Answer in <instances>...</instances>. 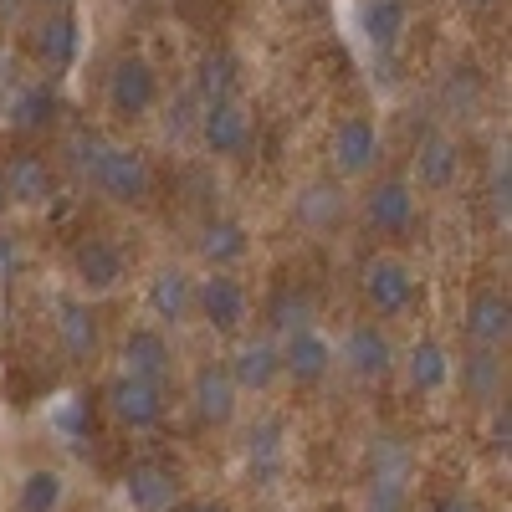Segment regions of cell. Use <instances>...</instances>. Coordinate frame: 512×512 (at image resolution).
I'll return each mask as SVG.
<instances>
[{
    "mask_svg": "<svg viewBox=\"0 0 512 512\" xmlns=\"http://www.w3.org/2000/svg\"><path fill=\"white\" fill-rule=\"evenodd\" d=\"M507 436H512V420H507V405L497 410V420H492V446L497 451H507Z\"/></svg>",
    "mask_w": 512,
    "mask_h": 512,
    "instance_id": "cell-36",
    "label": "cell"
},
{
    "mask_svg": "<svg viewBox=\"0 0 512 512\" xmlns=\"http://www.w3.org/2000/svg\"><path fill=\"white\" fill-rule=\"evenodd\" d=\"M52 431H62L67 441H82V436H88V405H82L77 395L52 405Z\"/></svg>",
    "mask_w": 512,
    "mask_h": 512,
    "instance_id": "cell-32",
    "label": "cell"
},
{
    "mask_svg": "<svg viewBox=\"0 0 512 512\" xmlns=\"http://www.w3.org/2000/svg\"><path fill=\"white\" fill-rule=\"evenodd\" d=\"M77 47H82V31H77V16H67V11H52L31 26V52H36L41 67H52V72L72 67Z\"/></svg>",
    "mask_w": 512,
    "mask_h": 512,
    "instance_id": "cell-20",
    "label": "cell"
},
{
    "mask_svg": "<svg viewBox=\"0 0 512 512\" xmlns=\"http://www.w3.org/2000/svg\"><path fill=\"white\" fill-rule=\"evenodd\" d=\"M52 323H57V344L72 364H88L98 354V318L82 297H57L52 303Z\"/></svg>",
    "mask_w": 512,
    "mask_h": 512,
    "instance_id": "cell-18",
    "label": "cell"
},
{
    "mask_svg": "<svg viewBox=\"0 0 512 512\" xmlns=\"http://www.w3.org/2000/svg\"><path fill=\"white\" fill-rule=\"evenodd\" d=\"M123 374L134 379H149V384H164L175 374V344H169V333L154 328V323H139L123 333Z\"/></svg>",
    "mask_w": 512,
    "mask_h": 512,
    "instance_id": "cell-11",
    "label": "cell"
},
{
    "mask_svg": "<svg viewBox=\"0 0 512 512\" xmlns=\"http://www.w3.org/2000/svg\"><path fill=\"white\" fill-rule=\"evenodd\" d=\"M72 277H77V287L88 292V297L118 292L123 277H128V256H123L118 241H108V236H88V241H77V246H72Z\"/></svg>",
    "mask_w": 512,
    "mask_h": 512,
    "instance_id": "cell-8",
    "label": "cell"
},
{
    "mask_svg": "<svg viewBox=\"0 0 512 512\" xmlns=\"http://www.w3.org/2000/svg\"><path fill=\"white\" fill-rule=\"evenodd\" d=\"M226 374L241 395H267L282 379V344L277 338H246V344L226 359Z\"/></svg>",
    "mask_w": 512,
    "mask_h": 512,
    "instance_id": "cell-13",
    "label": "cell"
},
{
    "mask_svg": "<svg viewBox=\"0 0 512 512\" xmlns=\"http://www.w3.org/2000/svg\"><path fill=\"white\" fill-rule=\"evenodd\" d=\"M507 333H512V303H507V292H497V287L472 292V303H466V338H472L477 349H502Z\"/></svg>",
    "mask_w": 512,
    "mask_h": 512,
    "instance_id": "cell-19",
    "label": "cell"
},
{
    "mask_svg": "<svg viewBox=\"0 0 512 512\" xmlns=\"http://www.w3.org/2000/svg\"><path fill=\"white\" fill-rule=\"evenodd\" d=\"M57 123V93L52 88H26L16 93L11 103V128H21V134H41V128Z\"/></svg>",
    "mask_w": 512,
    "mask_h": 512,
    "instance_id": "cell-29",
    "label": "cell"
},
{
    "mask_svg": "<svg viewBox=\"0 0 512 512\" xmlns=\"http://www.w3.org/2000/svg\"><path fill=\"white\" fill-rule=\"evenodd\" d=\"M359 31L379 52L400 47L405 31H410V0H364L359 6Z\"/></svg>",
    "mask_w": 512,
    "mask_h": 512,
    "instance_id": "cell-22",
    "label": "cell"
},
{
    "mask_svg": "<svg viewBox=\"0 0 512 512\" xmlns=\"http://www.w3.org/2000/svg\"><path fill=\"white\" fill-rule=\"evenodd\" d=\"M379 128H374V118H364V113H349L344 123L333 128V139H328V164H333V175L338 180H364L369 169L379 164Z\"/></svg>",
    "mask_w": 512,
    "mask_h": 512,
    "instance_id": "cell-6",
    "label": "cell"
},
{
    "mask_svg": "<svg viewBox=\"0 0 512 512\" xmlns=\"http://www.w3.org/2000/svg\"><path fill=\"white\" fill-rule=\"evenodd\" d=\"M410 477V451L395 436H379L369 446V487H405Z\"/></svg>",
    "mask_w": 512,
    "mask_h": 512,
    "instance_id": "cell-28",
    "label": "cell"
},
{
    "mask_svg": "<svg viewBox=\"0 0 512 512\" xmlns=\"http://www.w3.org/2000/svg\"><path fill=\"white\" fill-rule=\"evenodd\" d=\"M369 512H405V487H369Z\"/></svg>",
    "mask_w": 512,
    "mask_h": 512,
    "instance_id": "cell-35",
    "label": "cell"
},
{
    "mask_svg": "<svg viewBox=\"0 0 512 512\" xmlns=\"http://www.w3.org/2000/svg\"><path fill=\"white\" fill-rule=\"evenodd\" d=\"M159 108V72L149 57H118L108 72V113L118 123H139Z\"/></svg>",
    "mask_w": 512,
    "mask_h": 512,
    "instance_id": "cell-2",
    "label": "cell"
},
{
    "mask_svg": "<svg viewBox=\"0 0 512 512\" xmlns=\"http://www.w3.org/2000/svg\"><path fill=\"white\" fill-rule=\"evenodd\" d=\"M236 88H241V62L231 52H205L200 72H195V93L205 98V108L210 103H231Z\"/></svg>",
    "mask_w": 512,
    "mask_h": 512,
    "instance_id": "cell-27",
    "label": "cell"
},
{
    "mask_svg": "<svg viewBox=\"0 0 512 512\" xmlns=\"http://www.w3.org/2000/svg\"><path fill=\"white\" fill-rule=\"evenodd\" d=\"M405 374H410V390L441 395L456 369H451V354H446L441 338H420V344H410V354H405Z\"/></svg>",
    "mask_w": 512,
    "mask_h": 512,
    "instance_id": "cell-25",
    "label": "cell"
},
{
    "mask_svg": "<svg viewBox=\"0 0 512 512\" xmlns=\"http://www.w3.org/2000/svg\"><path fill=\"white\" fill-rule=\"evenodd\" d=\"M144 308L154 313V328H180L195 318V277L185 267H159L144 287Z\"/></svg>",
    "mask_w": 512,
    "mask_h": 512,
    "instance_id": "cell-10",
    "label": "cell"
},
{
    "mask_svg": "<svg viewBox=\"0 0 512 512\" xmlns=\"http://www.w3.org/2000/svg\"><path fill=\"white\" fill-rule=\"evenodd\" d=\"M333 354L344 359V369L359 374V379H384V374H395V364H400L395 338L384 333L379 323H354V328L344 333V344H338Z\"/></svg>",
    "mask_w": 512,
    "mask_h": 512,
    "instance_id": "cell-9",
    "label": "cell"
},
{
    "mask_svg": "<svg viewBox=\"0 0 512 512\" xmlns=\"http://www.w3.org/2000/svg\"><path fill=\"white\" fill-rule=\"evenodd\" d=\"M333 364H338V354H333V338L328 333H318L313 323L287 333V344H282V374L292 384H323Z\"/></svg>",
    "mask_w": 512,
    "mask_h": 512,
    "instance_id": "cell-12",
    "label": "cell"
},
{
    "mask_svg": "<svg viewBox=\"0 0 512 512\" xmlns=\"http://www.w3.org/2000/svg\"><path fill=\"white\" fill-rule=\"evenodd\" d=\"M364 221L379 236H400L415 226V185L410 180H379L364 190Z\"/></svg>",
    "mask_w": 512,
    "mask_h": 512,
    "instance_id": "cell-15",
    "label": "cell"
},
{
    "mask_svg": "<svg viewBox=\"0 0 512 512\" xmlns=\"http://www.w3.org/2000/svg\"><path fill=\"white\" fill-rule=\"evenodd\" d=\"M461 379H466V390H472L477 400H502V359H497V349L466 354Z\"/></svg>",
    "mask_w": 512,
    "mask_h": 512,
    "instance_id": "cell-30",
    "label": "cell"
},
{
    "mask_svg": "<svg viewBox=\"0 0 512 512\" xmlns=\"http://www.w3.org/2000/svg\"><path fill=\"white\" fill-rule=\"evenodd\" d=\"M282 436H287V425L272 415V420H262L251 431V441H246V456H251V466H256V477H272L277 472V461H282Z\"/></svg>",
    "mask_w": 512,
    "mask_h": 512,
    "instance_id": "cell-31",
    "label": "cell"
},
{
    "mask_svg": "<svg viewBox=\"0 0 512 512\" xmlns=\"http://www.w3.org/2000/svg\"><path fill=\"white\" fill-rule=\"evenodd\" d=\"M200 144H205V154H216V159H241L246 154V144H251V113L241 108V98L210 103L200 113Z\"/></svg>",
    "mask_w": 512,
    "mask_h": 512,
    "instance_id": "cell-14",
    "label": "cell"
},
{
    "mask_svg": "<svg viewBox=\"0 0 512 512\" xmlns=\"http://www.w3.org/2000/svg\"><path fill=\"white\" fill-rule=\"evenodd\" d=\"M431 512H482L477 502H466V497H446V502H436Z\"/></svg>",
    "mask_w": 512,
    "mask_h": 512,
    "instance_id": "cell-38",
    "label": "cell"
},
{
    "mask_svg": "<svg viewBox=\"0 0 512 512\" xmlns=\"http://www.w3.org/2000/svg\"><path fill=\"white\" fill-rule=\"evenodd\" d=\"M195 251H200V262H205L210 272H231V267L241 262V256L251 251V236H246V226H241V221L216 216V221H205V226H200Z\"/></svg>",
    "mask_w": 512,
    "mask_h": 512,
    "instance_id": "cell-21",
    "label": "cell"
},
{
    "mask_svg": "<svg viewBox=\"0 0 512 512\" xmlns=\"http://www.w3.org/2000/svg\"><path fill=\"white\" fill-rule=\"evenodd\" d=\"M359 292L369 313L379 318H400L415 308V272L410 262H400V256H369L364 272H359Z\"/></svg>",
    "mask_w": 512,
    "mask_h": 512,
    "instance_id": "cell-4",
    "label": "cell"
},
{
    "mask_svg": "<svg viewBox=\"0 0 512 512\" xmlns=\"http://www.w3.org/2000/svg\"><path fill=\"white\" fill-rule=\"evenodd\" d=\"M67 502V472L57 466H36L16 487V512H62Z\"/></svg>",
    "mask_w": 512,
    "mask_h": 512,
    "instance_id": "cell-26",
    "label": "cell"
},
{
    "mask_svg": "<svg viewBox=\"0 0 512 512\" xmlns=\"http://www.w3.org/2000/svg\"><path fill=\"white\" fill-rule=\"evenodd\" d=\"M344 210H349L344 190H338L333 180H313V185L297 190L292 216H297V226H308V231H333L338 221H344Z\"/></svg>",
    "mask_w": 512,
    "mask_h": 512,
    "instance_id": "cell-24",
    "label": "cell"
},
{
    "mask_svg": "<svg viewBox=\"0 0 512 512\" xmlns=\"http://www.w3.org/2000/svg\"><path fill=\"white\" fill-rule=\"evenodd\" d=\"M0 180H6L11 205H47L57 195V175L52 164L41 159L36 149H16L6 164H0Z\"/></svg>",
    "mask_w": 512,
    "mask_h": 512,
    "instance_id": "cell-16",
    "label": "cell"
},
{
    "mask_svg": "<svg viewBox=\"0 0 512 512\" xmlns=\"http://www.w3.org/2000/svg\"><path fill=\"white\" fill-rule=\"evenodd\" d=\"M108 415L123 425V431H154L164 420V384L134 379V374H113L108 390H103Z\"/></svg>",
    "mask_w": 512,
    "mask_h": 512,
    "instance_id": "cell-5",
    "label": "cell"
},
{
    "mask_svg": "<svg viewBox=\"0 0 512 512\" xmlns=\"http://www.w3.org/2000/svg\"><path fill=\"white\" fill-rule=\"evenodd\" d=\"M180 512H231L226 502H216V497H195V502H185Z\"/></svg>",
    "mask_w": 512,
    "mask_h": 512,
    "instance_id": "cell-37",
    "label": "cell"
},
{
    "mask_svg": "<svg viewBox=\"0 0 512 512\" xmlns=\"http://www.w3.org/2000/svg\"><path fill=\"white\" fill-rule=\"evenodd\" d=\"M190 405L205 425H231L236 420V405H241V390L231 384L226 364H200L190 374Z\"/></svg>",
    "mask_w": 512,
    "mask_h": 512,
    "instance_id": "cell-17",
    "label": "cell"
},
{
    "mask_svg": "<svg viewBox=\"0 0 512 512\" xmlns=\"http://www.w3.org/2000/svg\"><path fill=\"white\" fill-rule=\"evenodd\" d=\"M93 185L113 200V205H144L154 195V169L149 154L134 144H108L103 159L93 164Z\"/></svg>",
    "mask_w": 512,
    "mask_h": 512,
    "instance_id": "cell-1",
    "label": "cell"
},
{
    "mask_svg": "<svg viewBox=\"0 0 512 512\" xmlns=\"http://www.w3.org/2000/svg\"><path fill=\"white\" fill-rule=\"evenodd\" d=\"M123 502H128V512H180L185 482H180L175 466H164V461H134L123 477Z\"/></svg>",
    "mask_w": 512,
    "mask_h": 512,
    "instance_id": "cell-7",
    "label": "cell"
},
{
    "mask_svg": "<svg viewBox=\"0 0 512 512\" xmlns=\"http://www.w3.org/2000/svg\"><path fill=\"white\" fill-rule=\"evenodd\" d=\"M456 169H461V149L446 134H425L415 149V185L420 190H451L456 185Z\"/></svg>",
    "mask_w": 512,
    "mask_h": 512,
    "instance_id": "cell-23",
    "label": "cell"
},
{
    "mask_svg": "<svg viewBox=\"0 0 512 512\" xmlns=\"http://www.w3.org/2000/svg\"><path fill=\"white\" fill-rule=\"evenodd\" d=\"M267 313H272V323L287 328V333H292V328H308V303H303V297H297L292 287H282V292L272 297V308H267Z\"/></svg>",
    "mask_w": 512,
    "mask_h": 512,
    "instance_id": "cell-33",
    "label": "cell"
},
{
    "mask_svg": "<svg viewBox=\"0 0 512 512\" xmlns=\"http://www.w3.org/2000/svg\"><path fill=\"white\" fill-rule=\"evenodd\" d=\"M6 210H11V195H6V180H0V221H6Z\"/></svg>",
    "mask_w": 512,
    "mask_h": 512,
    "instance_id": "cell-39",
    "label": "cell"
},
{
    "mask_svg": "<svg viewBox=\"0 0 512 512\" xmlns=\"http://www.w3.org/2000/svg\"><path fill=\"white\" fill-rule=\"evenodd\" d=\"M21 267H26L21 236H16V231H0V287H11V282L21 277Z\"/></svg>",
    "mask_w": 512,
    "mask_h": 512,
    "instance_id": "cell-34",
    "label": "cell"
},
{
    "mask_svg": "<svg viewBox=\"0 0 512 512\" xmlns=\"http://www.w3.org/2000/svg\"><path fill=\"white\" fill-rule=\"evenodd\" d=\"M195 318L221 333V338H236L246 323H251V292L231 277V272H210L195 282Z\"/></svg>",
    "mask_w": 512,
    "mask_h": 512,
    "instance_id": "cell-3",
    "label": "cell"
}]
</instances>
